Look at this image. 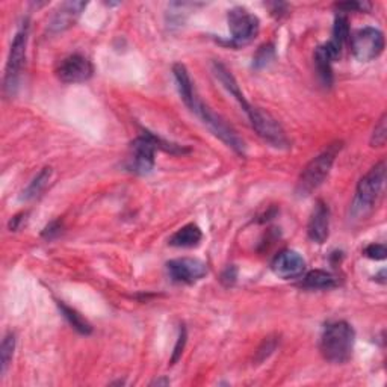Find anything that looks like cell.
Listing matches in <instances>:
<instances>
[{"mask_svg": "<svg viewBox=\"0 0 387 387\" xmlns=\"http://www.w3.org/2000/svg\"><path fill=\"white\" fill-rule=\"evenodd\" d=\"M214 73H215V76L219 79V82H221L223 85H224V88L226 90L230 93L235 99L241 103V106H242V109L244 111H247L248 109V106H250V103L245 100V97H244V94H242V91H241V88H239V85H237V82L235 81V77H233V74L228 72V70L223 65V64H219V63H215L214 64Z\"/></svg>", "mask_w": 387, "mask_h": 387, "instance_id": "obj_18", "label": "cell"}, {"mask_svg": "<svg viewBox=\"0 0 387 387\" xmlns=\"http://www.w3.org/2000/svg\"><path fill=\"white\" fill-rule=\"evenodd\" d=\"M50 177H52V168L50 166H46V168H42L37 174V177L31 182L29 187L23 191V200H32L35 197H38L42 192V189L47 187Z\"/></svg>", "mask_w": 387, "mask_h": 387, "instance_id": "obj_22", "label": "cell"}, {"mask_svg": "<svg viewBox=\"0 0 387 387\" xmlns=\"http://www.w3.org/2000/svg\"><path fill=\"white\" fill-rule=\"evenodd\" d=\"M274 55H276L274 46H272V44H265V46H262L258 50L256 56H254V67L262 68V67L268 65L271 61L274 59Z\"/></svg>", "mask_w": 387, "mask_h": 387, "instance_id": "obj_24", "label": "cell"}, {"mask_svg": "<svg viewBox=\"0 0 387 387\" xmlns=\"http://www.w3.org/2000/svg\"><path fill=\"white\" fill-rule=\"evenodd\" d=\"M157 148H162L170 153H187V148L175 144H168L161 138H156L150 132H144L132 143V156L129 168L136 174H148L155 166V153Z\"/></svg>", "mask_w": 387, "mask_h": 387, "instance_id": "obj_2", "label": "cell"}, {"mask_svg": "<svg viewBox=\"0 0 387 387\" xmlns=\"http://www.w3.org/2000/svg\"><path fill=\"white\" fill-rule=\"evenodd\" d=\"M329 232H330V209L327 207V205L322 203V201H318L309 219L307 233H309V237L313 242L324 244L327 241Z\"/></svg>", "mask_w": 387, "mask_h": 387, "instance_id": "obj_13", "label": "cell"}, {"mask_svg": "<svg viewBox=\"0 0 387 387\" xmlns=\"http://www.w3.org/2000/svg\"><path fill=\"white\" fill-rule=\"evenodd\" d=\"M191 111L196 112L197 116L205 121V125L212 130V134L221 139L224 144H227L237 155H244L245 144H244V141L239 138V135L236 134V130L232 126H228L227 123L221 117L216 116L214 111H210L203 102L198 99Z\"/></svg>", "mask_w": 387, "mask_h": 387, "instance_id": "obj_6", "label": "cell"}, {"mask_svg": "<svg viewBox=\"0 0 387 387\" xmlns=\"http://www.w3.org/2000/svg\"><path fill=\"white\" fill-rule=\"evenodd\" d=\"M349 26H348V19L345 15H338L336 20H334V28H333V37L331 40L325 44L327 46L329 52L331 54L333 59L336 61L342 50H344V46L349 41Z\"/></svg>", "mask_w": 387, "mask_h": 387, "instance_id": "obj_15", "label": "cell"}, {"mask_svg": "<svg viewBox=\"0 0 387 387\" xmlns=\"http://www.w3.org/2000/svg\"><path fill=\"white\" fill-rule=\"evenodd\" d=\"M365 254L369 259H374V260H383L386 259V247L383 244H372L369 245V247L365 250Z\"/></svg>", "mask_w": 387, "mask_h": 387, "instance_id": "obj_26", "label": "cell"}, {"mask_svg": "<svg viewBox=\"0 0 387 387\" xmlns=\"http://www.w3.org/2000/svg\"><path fill=\"white\" fill-rule=\"evenodd\" d=\"M173 73L175 77V82H177V88L182 95V100L189 109H192L194 104H196V102L198 100V97L196 94V90H194V85H192L191 77L187 72V68H184V65H182V64H175L173 68Z\"/></svg>", "mask_w": 387, "mask_h": 387, "instance_id": "obj_16", "label": "cell"}, {"mask_svg": "<svg viewBox=\"0 0 387 387\" xmlns=\"http://www.w3.org/2000/svg\"><path fill=\"white\" fill-rule=\"evenodd\" d=\"M14 348H15L14 333H8L5 339H3V342H2V347H0V358H2V375L6 372V369H8V366H10V362L13 360Z\"/></svg>", "mask_w": 387, "mask_h": 387, "instance_id": "obj_23", "label": "cell"}, {"mask_svg": "<svg viewBox=\"0 0 387 387\" xmlns=\"http://www.w3.org/2000/svg\"><path fill=\"white\" fill-rule=\"evenodd\" d=\"M184 342H187V330H184V327H182L180 329V336H179V340H177V345H175V348H174L171 365H174L180 358V356L183 353V348H184Z\"/></svg>", "mask_w": 387, "mask_h": 387, "instance_id": "obj_27", "label": "cell"}, {"mask_svg": "<svg viewBox=\"0 0 387 387\" xmlns=\"http://www.w3.org/2000/svg\"><path fill=\"white\" fill-rule=\"evenodd\" d=\"M170 277L177 283L194 285L207 274V268L201 260L192 258L174 259L166 263Z\"/></svg>", "mask_w": 387, "mask_h": 387, "instance_id": "obj_11", "label": "cell"}, {"mask_svg": "<svg viewBox=\"0 0 387 387\" xmlns=\"http://www.w3.org/2000/svg\"><path fill=\"white\" fill-rule=\"evenodd\" d=\"M236 277H237V269L233 265H230L224 269L223 276H221V281L226 286H232L236 281Z\"/></svg>", "mask_w": 387, "mask_h": 387, "instance_id": "obj_28", "label": "cell"}, {"mask_svg": "<svg viewBox=\"0 0 387 387\" xmlns=\"http://www.w3.org/2000/svg\"><path fill=\"white\" fill-rule=\"evenodd\" d=\"M336 285V278H334L330 272H325L322 269L310 271L309 274L304 277V286L310 289H330Z\"/></svg>", "mask_w": 387, "mask_h": 387, "instance_id": "obj_21", "label": "cell"}, {"mask_svg": "<svg viewBox=\"0 0 387 387\" xmlns=\"http://www.w3.org/2000/svg\"><path fill=\"white\" fill-rule=\"evenodd\" d=\"M228 28L232 32L230 46L241 47L254 40L259 32V19L245 8H233L228 13Z\"/></svg>", "mask_w": 387, "mask_h": 387, "instance_id": "obj_9", "label": "cell"}, {"mask_svg": "<svg viewBox=\"0 0 387 387\" xmlns=\"http://www.w3.org/2000/svg\"><path fill=\"white\" fill-rule=\"evenodd\" d=\"M386 182V162H380L369 171L357 184L356 198L353 205L354 215H365L374 206L377 198L384 188Z\"/></svg>", "mask_w": 387, "mask_h": 387, "instance_id": "obj_4", "label": "cell"}, {"mask_svg": "<svg viewBox=\"0 0 387 387\" xmlns=\"http://www.w3.org/2000/svg\"><path fill=\"white\" fill-rule=\"evenodd\" d=\"M354 329L345 321L327 325L321 338V354L331 363H345L353 354Z\"/></svg>", "mask_w": 387, "mask_h": 387, "instance_id": "obj_1", "label": "cell"}, {"mask_svg": "<svg viewBox=\"0 0 387 387\" xmlns=\"http://www.w3.org/2000/svg\"><path fill=\"white\" fill-rule=\"evenodd\" d=\"M201 239H203V233H201L198 226L188 224L170 237V245L177 248H192L197 247Z\"/></svg>", "mask_w": 387, "mask_h": 387, "instance_id": "obj_17", "label": "cell"}, {"mask_svg": "<svg viewBox=\"0 0 387 387\" xmlns=\"http://www.w3.org/2000/svg\"><path fill=\"white\" fill-rule=\"evenodd\" d=\"M94 73L91 61L82 55H72L61 61L56 76L64 84H82L90 81Z\"/></svg>", "mask_w": 387, "mask_h": 387, "instance_id": "obj_10", "label": "cell"}, {"mask_svg": "<svg viewBox=\"0 0 387 387\" xmlns=\"http://www.w3.org/2000/svg\"><path fill=\"white\" fill-rule=\"evenodd\" d=\"M86 8L85 2H67L59 8V11L54 15L50 22L52 32H63L76 23L79 15Z\"/></svg>", "mask_w": 387, "mask_h": 387, "instance_id": "obj_14", "label": "cell"}, {"mask_svg": "<svg viewBox=\"0 0 387 387\" xmlns=\"http://www.w3.org/2000/svg\"><path fill=\"white\" fill-rule=\"evenodd\" d=\"M58 307H59V310L63 312V315H64V318L70 322V325H72V327L76 330V331H79L81 334H91V331H93V327H91V324L88 322L84 316L79 313V312H76L74 309H72V307H68V306H65L64 303H58Z\"/></svg>", "mask_w": 387, "mask_h": 387, "instance_id": "obj_20", "label": "cell"}, {"mask_svg": "<svg viewBox=\"0 0 387 387\" xmlns=\"http://www.w3.org/2000/svg\"><path fill=\"white\" fill-rule=\"evenodd\" d=\"M245 112H247L253 129L258 132V135L260 138H263L267 143L277 148L289 147V139L285 134V130L281 129L277 120L272 118L268 112H265L260 108L251 106V104Z\"/></svg>", "mask_w": 387, "mask_h": 387, "instance_id": "obj_8", "label": "cell"}, {"mask_svg": "<svg viewBox=\"0 0 387 387\" xmlns=\"http://www.w3.org/2000/svg\"><path fill=\"white\" fill-rule=\"evenodd\" d=\"M168 383H170V381H166V380H165V381H164V380H159V381H155L153 384H157V386H159V384H168Z\"/></svg>", "mask_w": 387, "mask_h": 387, "instance_id": "obj_31", "label": "cell"}, {"mask_svg": "<svg viewBox=\"0 0 387 387\" xmlns=\"http://www.w3.org/2000/svg\"><path fill=\"white\" fill-rule=\"evenodd\" d=\"M338 8L339 10H344L345 13H349V11H362L365 8H369V5L362 2H347V3H339Z\"/></svg>", "mask_w": 387, "mask_h": 387, "instance_id": "obj_29", "label": "cell"}, {"mask_svg": "<svg viewBox=\"0 0 387 387\" xmlns=\"http://www.w3.org/2000/svg\"><path fill=\"white\" fill-rule=\"evenodd\" d=\"M271 268L277 277L283 280L298 278L306 271V260L300 253L294 250H285L277 254L276 259L272 260Z\"/></svg>", "mask_w": 387, "mask_h": 387, "instance_id": "obj_12", "label": "cell"}, {"mask_svg": "<svg viewBox=\"0 0 387 387\" xmlns=\"http://www.w3.org/2000/svg\"><path fill=\"white\" fill-rule=\"evenodd\" d=\"M29 38V24L24 22L22 28L17 31L11 44L10 58H8L6 72H5V91L13 95L19 86V79L26 59V47H28Z\"/></svg>", "mask_w": 387, "mask_h": 387, "instance_id": "obj_5", "label": "cell"}, {"mask_svg": "<svg viewBox=\"0 0 387 387\" xmlns=\"http://www.w3.org/2000/svg\"><path fill=\"white\" fill-rule=\"evenodd\" d=\"M334 63V59L331 56V54L329 52L327 46H319L315 52V65L316 70H318V74L321 77V81L325 85H331L333 82V70H331V64Z\"/></svg>", "mask_w": 387, "mask_h": 387, "instance_id": "obj_19", "label": "cell"}, {"mask_svg": "<svg viewBox=\"0 0 387 387\" xmlns=\"http://www.w3.org/2000/svg\"><path fill=\"white\" fill-rule=\"evenodd\" d=\"M386 138H387V127H386V113H383L381 118L378 120V123L375 125L374 129V134H372V139H371V144L374 147H381L386 143Z\"/></svg>", "mask_w": 387, "mask_h": 387, "instance_id": "obj_25", "label": "cell"}, {"mask_svg": "<svg viewBox=\"0 0 387 387\" xmlns=\"http://www.w3.org/2000/svg\"><path fill=\"white\" fill-rule=\"evenodd\" d=\"M349 44L354 58L368 63L383 54L384 35L375 28H363L349 35Z\"/></svg>", "mask_w": 387, "mask_h": 387, "instance_id": "obj_7", "label": "cell"}, {"mask_svg": "<svg viewBox=\"0 0 387 387\" xmlns=\"http://www.w3.org/2000/svg\"><path fill=\"white\" fill-rule=\"evenodd\" d=\"M342 148V143H334L331 144L327 150H324L321 155H318L307 164L306 168L303 170L300 180H298L297 191L300 196H309L316 188H319L322 182L327 177L331 166L334 164V159L339 155Z\"/></svg>", "mask_w": 387, "mask_h": 387, "instance_id": "obj_3", "label": "cell"}, {"mask_svg": "<svg viewBox=\"0 0 387 387\" xmlns=\"http://www.w3.org/2000/svg\"><path fill=\"white\" fill-rule=\"evenodd\" d=\"M59 233H61V224H59V221H55V223H50L46 227V230H44L42 236L47 237V239H54V237L58 236Z\"/></svg>", "mask_w": 387, "mask_h": 387, "instance_id": "obj_30", "label": "cell"}]
</instances>
